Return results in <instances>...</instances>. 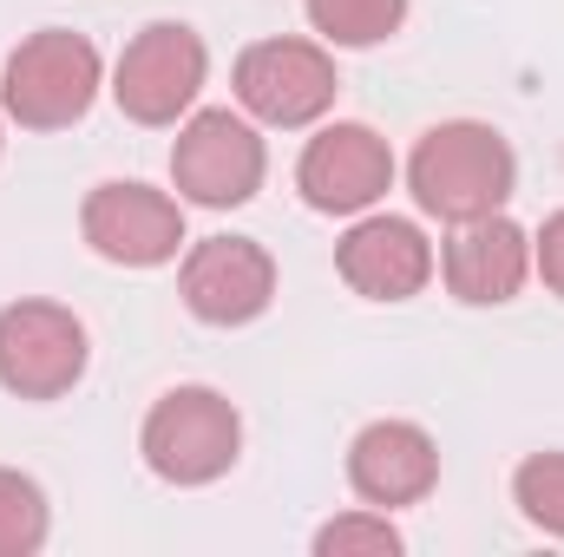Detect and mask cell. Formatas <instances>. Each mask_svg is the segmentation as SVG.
Listing matches in <instances>:
<instances>
[{
  "instance_id": "obj_18",
  "label": "cell",
  "mask_w": 564,
  "mask_h": 557,
  "mask_svg": "<svg viewBox=\"0 0 564 557\" xmlns=\"http://www.w3.org/2000/svg\"><path fill=\"white\" fill-rule=\"evenodd\" d=\"M532 263H539L545 288L564 295V210L558 217H545V230H539V243H532Z\"/></svg>"
},
{
  "instance_id": "obj_4",
  "label": "cell",
  "mask_w": 564,
  "mask_h": 557,
  "mask_svg": "<svg viewBox=\"0 0 564 557\" xmlns=\"http://www.w3.org/2000/svg\"><path fill=\"white\" fill-rule=\"evenodd\" d=\"M204 73H210L204 40L177 20H151L112 66V99L132 125H177L197 106Z\"/></svg>"
},
{
  "instance_id": "obj_16",
  "label": "cell",
  "mask_w": 564,
  "mask_h": 557,
  "mask_svg": "<svg viewBox=\"0 0 564 557\" xmlns=\"http://www.w3.org/2000/svg\"><path fill=\"white\" fill-rule=\"evenodd\" d=\"M315 557H401V532L381 505L368 512H341L315 532Z\"/></svg>"
},
{
  "instance_id": "obj_11",
  "label": "cell",
  "mask_w": 564,
  "mask_h": 557,
  "mask_svg": "<svg viewBox=\"0 0 564 557\" xmlns=\"http://www.w3.org/2000/svg\"><path fill=\"white\" fill-rule=\"evenodd\" d=\"M348 485L368 505H381V512L421 505L426 492L440 485V446H433V433L414 426V419H375V426H361L355 446H348Z\"/></svg>"
},
{
  "instance_id": "obj_17",
  "label": "cell",
  "mask_w": 564,
  "mask_h": 557,
  "mask_svg": "<svg viewBox=\"0 0 564 557\" xmlns=\"http://www.w3.org/2000/svg\"><path fill=\"white\" fill-rule=\"evenodd\" d=\"M512 499L539 532L564 538V452H532L512 479Z\"/></svg>"
},
{
  "instance_id": "obj_7",
  "label": "cell",
  "mask_w": 564,
  "mask_h": 557,
  "mask_svg": "<svg viewBox=\"0 0 564 557\" xmlns=\"http://www.w3.org/2000/svg\"><path fill=\"white\" fill-rule=\"evenodd\" d=\"M335 86H341L335 59L315 40H257L237 59V99H243V112L263 119V125H282V132L315 125L335 106Z\"/></svg>"
},
{
  "instance_id": "obj_2",
  "label": "cell",
  "mask_w": 564,
  "mask_h": 557,
  "mask_svg": "<svg viewBox=\"0 0 564 557\" xmlns=\"http://www.w3.org/2000/svg\"><path fill=\"white\" fill-rule=\"evenodd\" d=\"M106 86V66H99V46L73 26H40L26 33L7 66H0V106L13 125L26 132H59V125H79L93 112Z\"/></svg>"
},
{
  "instance_id": "obj_1",
  "label": "cell",
  "mask_w": 564,
  "mask_h": 557,
  "mask_svg": "<svg viewBox=\"0 0 564 557\" xmlns=\"http://www.w3.org/2000/svg\"><path fill=\"white\" fill-rule=\"evenodd\" d=\"M408 184H414V204L440 223H473V217H492L506 210L512 184H519V157L512 144L499 139L492 125H473V119H453V125H433L414 157H408Z\"/></svg>"
},
{
  "instance_id": "obj_14",
  "label": "cell",
  "mask_w": 564,
  "mask_h": 557,
  "mask_svg": "<svg viewBox=\"0 0 564 557\" xmlns=\"http://www.w3.org/2000/svg\"><path fill=\"white\" fill-rule=\"evenodd\" d=\"M302 7L328 46H381L408 20V0H302Z\"/></svg>"
},
{
  "instance_id": "obj_13",
  "label": "cell",
  "mask_w": 564,
  "mask_h": 557,
  "mask_svg": "<svg viewBox=\"0 0 564 557\" xmlns=\"http://www.w3.org/2000/svg\"><path fill=\"white\" fill-rule=\"evenodd\" d=\"M532 276V237L512 223V217H473V223H453V243H446V288L473 308H499L512 302Z\"/></svg>"
},
{
  "instance_id": "obj_3",
  "label": "cell",
  "mask_w": 564,
  "mask_h": 557,
  "mask_svg": "<svg viewBox=\"0 0 564 557\" xmlns=\"http://www.w3.org/2000/svg\"><path fill=\"white\" fill-rule=\"evenodd\" d=\"M144 466L164 485H210L237 466L243 452V419L217 387H171L139 433Z\"/></svg>"
},
{
  "instance_id": "obj_8",
  "label": "cell",
  "mask_w": 564,
  "mask_h": 557,
  "mask_svg": "<svg viewBox=\"0 0 564 557\" xmlns=\"http://www.w3.org/2000/svg\"><path fill=\"white\" fill-rule=\"evenodd\" d=\"M295 184H302V197H308L315 210H328V217H361V210H375V204L388 197V184H394V151H388V139H381L375 125L341 119V125H322V132L308 139L302 164H295Z\"/></svg>"
},
{
  "instance_id": "obj_6",
  "label": "cell",
  "mask_w": 564,
  "mask_h": 557,
  "mask_svg": "<svg viewBox=\"0 0 564 557\" xmlns=\"http://www.w3.org/2000/svg\"><path fill=\"white\" fill-rule=\"evenodd\" d=\"M263 139L237 112H191L171 144V184L204 210H237L263 190Z\"/></svg>"
},
{
  "instance_id": "obj_10",
  "label": "cell",
  "mask_w": 564,
  "mask_h": 557,
  "mask_svg": "<svg viewBox=\"0 0 564 557\" xmlns=\"http://www.w3.org/2000/svg\"><path fill=\"white\" fill-rule=\"evenodd\" d=\"M184 308L197 315V321H210V328H243V321H257L263 308H270V295H276V263H270V250L263 243H250V237H204L191 256H184Z\"/></svg>"
},
{
  "instance_id": "obj_5",
  "label": "cell",
  "mask_w": 564,
  "mask_h": 557,
  "mask_svg": "<svg viewBox=\"0 0 564 557\" xmlns=\"http://www.w3.org/2000/svg\"><path fill=\"white\" fill-rule=\"evenodd\" d=\"M86 374V321L59 302L0 308V387L20 401H59Z\"/></svg>"
},
{
  "instance_id": "obj_15",
  "label": "cell",
  "mask_w": 564,
  "mask_h": 557,
  "mask_svg": "<svg viewBox=\"0 0 564 557\" xmlns=\"http://www.w3.org/2000/svg\"><path fill=\"white\" fill-rule=\"evenodd\" d=\"M40 545H46V492L26 472L0 466V557H33Z\"/></svg>"
},
{
  "instance_id": "obj_12",
  "label": "cell",
  "mask_w": 564,
  "mask_h": 557,
  "mask_svg": "<svg viewBox=\"0 0 564 557\" xmlns=\"http://www.w3.org/2000/svg\"><path fill=\"white\" fill-rule=\"evenodd\" d=\"M335 270L368 302H408L433 276V243L421 237V223H408V217H361L341 237Z\"/></svg>"
},
{
  "instance_id": "obj_9",
  "label": "cell",
  "mask_w": 564,
  "mask_h": 557,
  "mask_svg": "<svg viewBox=\"0 0 564 557\" xmlns=\"http://www.w3.org/2000/svg\"><path fill=\"white\" fill-rule=\"evenodd\" d=\"M79 230L106 263L158 270L184 243V210H177V197H164L151 184H99L79 210Z\"/></svg>"
}]
</instances>
